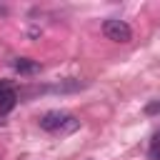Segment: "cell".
<instances>
[{
  "mask_svg": "<svg viewBox=\"0 0 160 160\" xmlns=\"http://www.w3.org/2000/svg\"><path fill=\"white\" fill-rule=\"evenodd\" d=\"M40 128L48 130V132H60V135H70L80 128V120L72 118V115H65L60 110H50L40 118Z\"/></svg>",
  "mask_w": 160,
  "mask_h": 160,
  "instance_id": "obj_1",
  "label": "cell"
},
{
  "mask_svg": "<svg viewBox=\"0 0 160 160\" xmlns=\"http://www.w3.org/2000/svg\"><path fill=\"white\" fill-rule=\"evenodd\" d=\"M102 32H105V38L112 40V42H130V38H132L130 25H128L125 20H118V18L105 20V22H102Z\"/></svg>",
  "mask_w": 160,
  "mask_h": 160,
  "instance_id": "obj_2",
  "label": "cell"
},
{
  "mask_svg": "<svg viewBox=\"0 0 160 160\" xmlns=\"http://www.w3.org/2000/svg\"><path fill=\"white\" fill-rule=\"evenodd\" d=\"M12 68H15L20 75H35V72H40V62H38V60H30V58H18V60L12 62Z\"/></svg>",
  "mask_w": 160,
  "mask_h": 160,
  "instance_id": "obj_3",
  "label": "cell"
},
{
  "mask_svg": "<svg viewBox=\"0 0 160 160\" xmlns=\"http://www.w3.org/2000/svg\"><path fill=\"white\" fill-rule=\"evenodd\" d=\"M15 102H18V92L10 90V88H5V90L0 92V115L10 112V110L15 108Z\"/></svg>",
  "mask_w": 160,
  "mask_h": 160,
  "instance_id": "obj_4",
  "label": "cell"
},
{
  "mask_svg": "<svg viewBox=\"0 0 160 160\" xmlns=\"http://www.w3.org/2000/svg\"><path fill=\"white\" fill-rule=\"evenodd\" d=\"M150 160H160V135H155V140L150 145Z\"/></svg>",
  "mask_w": 160,
  "mask_h": 160,
  "instance_id": "obj_5",
  "label": "cell"
},
{
  "mask_svg": "<svg viewBox=\"0 0 160 160\" xmlns=\"http://www.w3.org/2000/svg\"><path fill=\"white\" fill-rule=\"evenodd\" d=\"M145 112H148V115H155V112H160V102H150V105L145 108Z\"/></svg>",
  "mask_w": 160,
  "mask_h": 160,
  "instance_id": "obj_6",
  "label": "cell"
},
{
  "mask_svg": "<svg viewBox=\"0 0 160 160\" xmlns=\"http://www.w3.org/2000/svg\"><path fill=\"white\" fill-rule=\"evenodd\" d=\"M5 88H8V85H0V92H2V90H5Z\"/></svg>",
  "mask_w": 160,
  "mask_h": 160,
  "instance_id": "obj_7",
  "label": "cell"
}]
</instances>
